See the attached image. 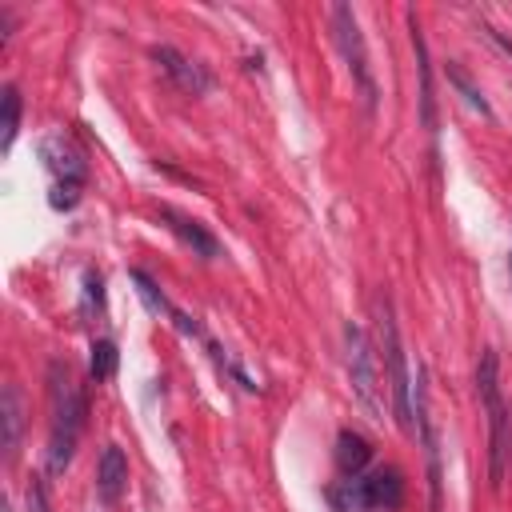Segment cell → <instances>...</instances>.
Wrapping results in <instances>:
<instances>
[{"label":"cell","instance_id":"19","mask_svg":"<svg viewBox=\"0 0 512 512\" xmlns=\"http://www.w3.org/2000/svg\"><path fill=\"white\" fill-rule=\"evenodd\" d=\"M28 512H48V496H44V484L40 480L28 484Z\"/></svg>","mask_w":512,"mask_h":512},{"label":"cell","instance_id":"16","mask_svg":"<svg viewBox=\"0 0 512 512\" xmlns=\"http://www.w3.org/2000/svg\"><path fill=\"white\" fill-rule=\"evenodd\" d=\"M92 380H108L116 372V344L112 340H96L92 344V360H88Z\"/></svg>","mask_w":512,"mask_h":512},{"label":"cell","instance_id":"10","mask_svg":"<svg viewBox=\"0 0 512 512\" xmlns=\"http://www.w3.org/2000/svg\"><path fill=\"white\" fill-rule=\"evenodd\" d=\"M20 432H24V396H20L16 384H4V392H0V448H4V460L16 456Z\"/></svg>","mask_w":512,"mask_h":512},{"label":"cell","instance_id":"21","mask_svg":"<svg viewBox=\"0 0 512 512\" xmlns=\"http://www.w3.org/2000/svg\"><path fill=\"white\" fill-rule=\"evenodd\" d=\"M172 320H176V328H180L184 336H200V324H196L192 316H184V312H172Z\"/></svg>","mask_w":512,"mask_h":512},{"label":"cell","instance_id":"15","mask_svg":"<svg viewBox=\"0 0 512 512\" xmlns=\"http://www.w3.org/2000/svg\"><path fill=\"white\" fill-rule=\"evenodd\" d=\"M132 284H136V296L144 300V308H148L152 316H172V312H176V308L164 300V292H160L144 272H132Z\"/></svg>","mask_w":512,"mask_h":512},{"label":"cell","instance_id":"22","mask_svg":"<svg viewBox=\"0 0 512 512\" xmlns=\"http://www.w3.org/2000/svg\"><path fill=\"white\" fill-rule=\"evenodd\" d=\"M508 268H512V260H508Z\"/></svg>","mask_w":512,"mask_h":512},{"label":"cell","instance_id":"18","mask_svg":"<svg viewBox=\"0 0 512 512\" xmlns=\"http://www.w3.org/2000/svg\"><path fill=\"white\" fill-rule=\"evenodd\" d=\"M76 192H80L76 184H52V196L48 200H52V208H72L76 204Z\"/></svg>","mask_w":512,"mask_h":512},{"label":"cell","instance_id":"17","mask_svg":"<svg viewBox=\"0 0 512 512\" xmlns=\"http://www.w3.org/2000/svg\"><path fill=\"white\" fill-rule=\"evenodd\" d=\"M448 76H452V84H456V88L464 92V100H468L472 108H480V112L488 116V100L480 96V88H476V84H472V80H468V76H464V72H460L456 64H448Z\"/></svg>","mask_w":512,"mask_h":512},{"label":"cell","instance_id":"14","mask_svg":"<svg viewBox=\"0 0 512 512\" xmlns=\"http://www.w3.org/2000/svg\"><path fill=\"white\" fill-rule=\"evenodd\" d=\"M4 112H0V152L8 156L12 152V140H16V128H20V92L8 84L4 96H0Z\"/></svg>","mask_w":512,"mask_h":512},{"label":"cell","instance_id":"4","mask_svg":"<svg viewBox=\"0 0 512 512\" xmlns=\"http://www.w3.org/2000/svg\"><path fill=\"white\" fill-rule=\"evenodd\" d=\"M344 344H348V384L356 392V400L368 408L372 420H384V376H380V360L364 336L360 324H348L344 328Z\"/></svg>","mask_w":512,"mask_h":512},{"label":"cell","instance_id":"13","mask_svg":"<svg viewBox=\"0 0 512 512\" xmlns=\"http://www.w3.org/2000/svg\"><path fill=\"white\" fill-rule=\"evenodd\" d=\"M368 460H372V448H368L364 436H356V432H340V436H336V468H340L348 480L360 476V472L368 468Z\"/></svg>","mask_w":512,"mask_h":512},{"label":"cell","instance_id":"3","mask_svg":"<svg viewBox=\"0 0 512 512\" xmlns=\"http://www.w3.org/2000/svg\"><path fill=\"white\" fill-rule=\"evenodd\" d=\"M476 392L488 416V476L492 484H500L504 476V456H508V408H504V392H500V376H496V356L484 348L480 364H476Z\"/></svg>","mask_w":512,"mask_h":512},{"label":"cell","instance_id":"5","mask_svg":"<svg viewBox=\"0 0 512 512\" xmlns=\"http://www.w3.org/2000/svg\"><path fill=\"white\" fill-rule=\"evenodd\" d=\"M332 28H336V44H340V52H344V60H348V72H352L356 88H360L364 100L372 104V100H376V84H372V72H368V52H364L360 24H356V16H352L348 4H336V8H332Z\"/></svg>","mask_w":512,"mask_h":512},{"label":"cell","instance_id":"20","mask_svg":"<svg viewBox=\"0 0 512 512\" xmlns=\"http://www.w3.org/2000/svg\"><path fill=\"white\" fill-rule=\"evenodd\" d=\"M84 288H88V300L100 308V304H104V292H100V288H104V280H100L96 272H88V276H84Z\"/></svg>","mask_w":512,"mask_h":512},{"label":"cell","instance_id":"1","mask_svg":"<svg viewBox=\"0 0 512 512\" xmlns=\"http://www.w3.org/2000/svg\"><path fill=\"white\" fill-rule=\"evenodd\" d=\"M48 404H52V432H48V472L60 476L72 464L76 436L84 428V392L72 380L64 360L48 364Z\"/></svg>","mask_w":512,"mask_h":512},{"label":"cell","instance_id":"12","mask_svg":"<svg viewBox=\"0 0 512 512\" xmlns=\"http://www.w3.org/2000/svg\"><path fill=\"white\" fill-rule=\"evenodd\" d=\"M408 24H412L416 68H420V116H424V128L432 132V128H436V108H432V72H428V48H424V36H420V24H416V16H408Z\"/></svg>","mask_w":512,"mask_h":512},{"label":"cell","instance_id":"6","mask_svg":"<svg viewBox=\"0 0 512 512\" xmlns=\"http://www.w3.org/2000/svg\"><path fill=\"white\" fill-rule=\"evenodd\" d=\"M40 156H44V164H48V172L56 176V184H76L80 188V180H84V156H80V148L64 136V132H52V136H44L40 140Z\"/></svg>","mask_w":512,"mask_h":512},{"label":"cell","instance_id":"7","mask_svg":"<svg viewBox=\"0 0 512 512\" xmlns=\"http://www.w3.org/2000/svg\"><path fill=\"white\" fill-rule=\"evenodd\" d=\"M152 60L160 64V72L176 84V88H184V92H192V96H200V92H208L212 88V80H208V72L196 64V60H188L184 52H176V48H168V44H160V48H152Z\"/></svg>","mask_w":512,"mask_h":512},{"label":"cell","instance_id":"9","mask_svg":"<svg viewBox=\"0 0 512 512\" xmlns=\"http://www.w3.org/2000/svg\"><path fill=\"white\" fill-rule=\"evenodd\" d=\"M160 220H164V228H168L172 236H180V244H184V248H192L196 256H204V260L220 256L216 236H212L200 220H192V216H184V212H176V208H160Z\"/></svg>","mask_w":512,"mask_h":512},{"label":"cell","instance_id":"2","mask_svg":"<svg viewBox=\"0 0 512 512\" xmlns=\"http://www.w3.org/2000/svg\"><path fill=\"white\" fill-rule=\"evenodd\" d=\"M376 332H380V352H384V376H388V392H392V412H396V424L400 432L412 436V416H416V404H412V376H408V356H404V344H400V328H396V316H392V304L380 296L376 300Z\"/></svg>","mask_w":512,"mask_h":512},{"label":"cell","instance_id":"8","mask_svg":"<svg viewBox=\"0 0 512 512\" xmlns=\"http://www.w3.org/2000/svg\"><path fill=\"white\" fill-rule=\"evenodd\" d=\"M364 508H396L404 500V480L396 468H380L372 476H352Z\"/></svg>","mask_w":512,"mask_h":512},{"label":"cell","instance_id":"11","mask_svg":"<svg viewBox=\"0 0 512 512\" xmlns=\"http://www.w3.org/2000/svg\"><path fill=\"white\" fill-rule=\"evenodd\" d=\"M124 488H128V460L116 444H108L100 452V464H96V492L104 504H116L124 496Z\"/></svg>","mask_w":512,"mask_h":512}]
</instances>
